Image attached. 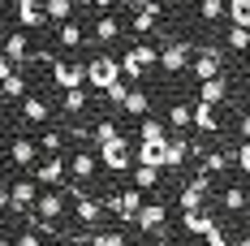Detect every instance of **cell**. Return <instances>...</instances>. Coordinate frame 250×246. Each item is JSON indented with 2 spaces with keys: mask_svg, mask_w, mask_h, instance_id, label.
<instances>
[{
  "mask_svg": "<svg viewBox=\"0 0 250 246\" xmlns=\"http://www.w3.org/2000/svg\"><path fill=\"white\" fill-rule=\"evenodd\" d=\"M199 160H203V173H207V177H216V173H225L229 164L237 160V151H203Z\"/></svg>",
  "mask_w": 250,
  "mask_h": 246,
  "instance_id": "7402d4cb",
  "label": "cell"
},
{
  "mask_svg": "<svg viewBox=\"0 0 250 246\" xmlns=\"http://www.w3.org/2000/svg\"><path fill=\"white\" fill-rule=\"evenodd\" d=\"M125 91H129V87H125L121 78H117V82H112V87H108L104 95H108V104H112V108H121V104H125Z\"/></svg>",
  "mask_w": 250,
  "mask_h": 246,
  "instance_id": "ab89813d",
  "label": "cell"
},
{
  "mask_svg": "<svg viewBox=\"0 0 250 246\" xmlns=\"http://www.w3.org/2000/svg\"><path fill=\"white\" fill-rule=\"evenodd\" d=\"M35 181H39V186H65V181H69V160H65L61 151L35 160Z\"/></svg>",
  "mask_w": 250,
  "mask_h": 246,
  "instance_id": "52a82bcc",
  "label": "cell"
},
{
  "mask_svg": "<svg viewBox=\"0 0 250 246\" xmlns=\"http://www.w3.org/2000/svg\"><path fill=\"white\" fill-rule=\"evenodd\" d=\"M151 65H160V48H151V44H134V48L121 56V78H143Z\"/></svg>",
  "mask_w": 250,
  "mask_h": 246,
  "instance_id": "277c9868",
  "label": "cell"
},
{
  "mask_svg": "<svg viewBox=\"0 0 250 246\" xmlns=\"http://www.w3.org/2000/svg\"><path fill=\"white\" fill-rule=\"evenodd\" d=\"M95 9H104V13H108V9H117V0H95Z\"/></svg>",
  "mask_w": 250,
  "mask_h": 246,
  "instance_id": "bcb514c9",
  "label": "cell"
},
{
  "mask_svg": "<svg viewBox=\"0 0 250 246\" xmlns=\"http://www.w3.org/2000/svg\"><path fill=\"white\" fill-rule=\"evenodd\" d=\"M0 95L4 99H22L26 95V74L22 69H13L9 78H0Z\"/></svg>",
  "mask_w": 250,
  "mask_h": 246,
  "instance_id": "83f0119b",
  "label": "cell"
},
{
  "mask_svg": "<svg viewBox=\"0 0 250 246\" xmlns=\"http://www.w3.org/2000/svg\"><path fill=\"white\" fill-rule=\"evenodd\" d=\"M190 69H194V78H220L225 74V48L220 44H203L199 52H194V61H190Z\"/></svg>",
  "mask_w": 250,
  "mask_h": 246,
  "instance_id": "8992f818",
  "label": "cell"
},
{
  "mask_svg": "<svg viewBox=\"0 0 250 246\" xmlns=\"http://www.w3.org/2000/svg\"><path fill=\"white\" fill-rule=\"evenodd\" d=\"M69 246H91V242H82V238H78V242H69Z\"/></svg>",
  "mask_w": 250,
  "mask_h": 246,
  "instance_id": "f907efd6",
  "label": "cell"
},
{
  "mask_svg": "<svg viewBox=\"0 0 250 246\" xmlns=\"http://www.w3.org/2000/svg\"><path fill=\"white\" fill-rule=\"evenodd\" d=\"M4 212H9V186L0 181V216H4Z\"/></svg>",
  "mask_w": 250,
  "mask_h": 246,
  "instance_id": "f6af8a7d",
  "label": "cell"
},
{
  "mask_svg": "<svg viewBox=\"0 0 250 246\" xmlns=\"http://www.w3.org/2000/svg\"><path fill=\"white\" fill-rule=\"evenodd\" d=\"M117 134H121V125L112 121V117H104V121L95 125V130H91V143L100 147V143H108V138H117Z\"/></svg>",
  "mask_w": 250,
  "mask_h": 246,
  "instance_id": "d590c367",
  "label": "cell"
},
{
  "mask_svg": "<svg viewBox=\"0 0 250 246\" xmlns=\"http://www.w3.org/2000/svg\"><path fill=\"white\" fill-rule=\"evenodd\" d=\"M186 160H190V143L186 138H168L164 143V169H181Z\"/></svg>",
  "mask_w": 250,
  "mask_h": 246,
  "instance_id": "cb8c5ba5",
  "label": "cell"
},
{
  "mask_svg": "<svg viewBox=\"0 0 250 246\" xmlns=\"http://www.w3.org/2000/svg\"><path fill=\"white\" fill-rule=\"evenodd\" d=\"M82 242H91V246H129L121 229H86Z\"/></svg>",
  "mask_w": 250,
  "mask_h": 246,
  "instance_id": "484cf974",
  "label": "cell"
},
{
  "mask_svg": "<svg viewBox=\"0 0 250 246\" xmlns=\"http://www.w3.org/2000/svg\"><path fill=\"white\" fill-rule=\"evenodd\" d=\"M13 246H43V242H39V229H30V224H26L22 233L13 238Z\"/></svg>",
  "mask_w": 250,
  "mask_h": 246,
  "instance_id": "b9f144b4",
  "label": "cell"
},
{
  "mask_svg": "<svg viewBox=\"0 0 250 246\" xmlns=\"http://www.w3.org/2000/svg\"><path fill=\"white\" fill-rule=\"evenodd\" d=\"M168 125H173V130H186V125H190V104H173V108H168Z\"/></svg>",
  "mask_w": 250,
  "mask_h": 246,
  "instance_id": "74e56055",
  "label": "cell"
},
{
  "mask_svg": "<svg viewBox=\"0 0 250 246\" xmlns=\"http://www.w3.org/2000/svg\"><path fill=\"white\" fill-rule=\"evenodd\" d=\"M48 99H39V95H22V121L26 125H43L48 121Z\"/></svg>",
  "mask_w": 250,
  "mask_h": 246,
  "instance_id": "d6986e66",
  "label": "cell"
},
{
  "mask_svg": "<svg viewBox=\"0 0 250 246\" xmlns=\"http://www.w3.org/2000/svg\"><path fill=\"white\" fill-rule=\"evenodd\" d=\"M74 0H43V13H48V22H69L74 18Z\"/></svg>",
  "mask_w": 250,
  "mask_h": 246,
  "instance_id": "f1b7e54d",
  "label": "cell"
},
{
  "mask_svg": "<svg viewBox=\"0 0 250 246\" xmlns=\"http://www.w3.org/2000/svg\"><path fill=\"white\" fill-rule=\"evenodd\" d=\"M0 246H13V242H9V238H0Z\"/></svg>",
  "mask_w": 250,
  "mask_h": 246,
  "instance_id": "816d5d0a",
  "label": "cell"
},
{
  "mask_svg": "<svg viewBox=\"0 0 250 246\" xmlns=\"http://www.w3.org/2000/svg\"><path fill=\"white\" fill-rule=\"evenodd\" d=\"M237 169L250 177V138H242V147H237Z\"/></svg>",
  "mask_w": 250,
  "mask_h": 246,
  "instance_id": "7bdbcfd3",
  "label": "cell"
},
{
  "mask_svg": "<svg viewBox=\"0 0 250 246\" xmlns=\"http://www.w3.org/2000/svg\"><path fill=\"white\" fill-rule=\"evenodd\" d=\"M9 160L18 164V169H35V160H39V143H30V138H13V147H9Z\"/></svg>",
  "mask_w": 250,
  "mask_h": 246,
  "instance_id": "2e32d148",
  "label": "cell"
},
{
  "mask_svg": "<svg viewBox=\"0 0 250 246\" xmlns=\"http://www.w3.org/2000/svg\"><path fill=\"white\" fill-rule=\"evenodd\" d=\"M190 61H194V44H186V39H173V44H164V52H160V69L164 74H186Z\"/></svg>",
  "mask_w": 250,
  "mask_h": 246,
  "instance_id": "ba28073f",
  "label": "cell"
},
{
  "mask_svg": "<svg viewBox=\"0 0 250 246\" xmlns=\"http://www.w3.org/2000/svg\"><path fill=\"white\" fill-rule=\"evenodd\" d=\"M164 221H168V207H164V203H143L138 216H134V229H143V233H164Z\"/></svg>",
  "mask_w": 250,
  "mask_h": 246,
  "instance_id": "7c38bea8",
  "label": "cell"
},
{
  "mask_svg": "<svg viewBox=\"0 0 250 246\" xmlns=\"http://www.w3.org/2000/svg\"><path fill=\"white\" fill-rule=\"evenodd\" d=\"M91 39H95V44H112V39H121V22L112 18V9H108V13L100 18V22H95V30H91Z\"/></svg>",
  "mask_w": 250,
  "mask_h": 246,
  "instance_id": "603a6c76",
  "label": "cell"
},
{
  "mask_svg": "<svg viewBox=\"0 0 250 246\" xmlns=\"http://www.w3.org/2000/svg\"><path fill=\"white\" fill-rule=\"evenodd\" d=\"M95 169H100V147L95 143L74 147V156H69V181L86 186V181H95Z\"/></svg>",
  "mask_w": 250,
  "mask_h": 246,
  "instance_id": "3957f363",
  "label": "cell"
},
{
  "mask_svg": "<svg viewBox=\"0 0 250 246\" xmlns=\"http://www.w3.org/2000/svg\"><path fill=\"white\" fill-rule=\"evenodd\" d=\"M242 138H250V112L242 117Z\"/></svg>",
  "mask_w": 250,
  "mask_h": 246,
  "instance_id": "7dc6e473",
  "label": "cell"
},
{
  "mask_svg": "<svg viewBox=\"0 0 250 246\" xmlns=\"http://www.w3.org/2000/svg\"><path fill=\"white\" fill-rule=\"evenodd\" d=\"M164 143H168V138H164ZM164 143H147V138H138V147H134V164L164 169Z\"/></svg>",
  "mask_w": 250,
  "mask_h": 246,
  "instance_id": "ac0fdd59",
  "label": "cell"
},
{
  "mask_svg": "<svg viewBox=\"0 0 250 246\" xmlns=\"http://www.w3.org/2000/svg\"><path fill=\"white\" fill-rule=\"evenodd\" d=\"M134 4H138V0H117V9H134Z\"/></svg>",
  "mask_w": 250,
  "mask_h": 246,
  "instance_id": "c3c4849f",
  "label": "cell"
},
{
  "mask_svg": "<svg viewBox=\"0 0 250 246\" xmlns=\"http://www.w3.org/2000/svg\"><path fill=\"white\" fill-rule=\"evenodd\" d=\"M121 112H125V117H147V112H151V99H147V91H125Z\"/></svg>",
  "mask_w": 250,
  "mask_h": 246,
  "instance_id": "4316f807",
  "label": "cell"
},
{
  "mask_svg": "<svg viewBox=\"0 0 250 246\" xmlns=\"http://www.w3.org/2000/svg\"><path fill=\"white\" fill-rule=\"evenodd\" d=\"M220 207H225V212H246L250 195L242 190V186H225V190H220Z\"/></svg>",
  "mask_w": 250,
  "mask_h": 246,
  "instance_id": "d4e9b609",
  "label": "cell"
},
{
  "mask_svg": "<svg viewBox=\"0 0 250 246\" xmlns=\"http://www.w3.org/2000/svg\"><path fill=\"white\" fill-rule=\"evenodd\" d=\"M35 199H39V181H35V177H30V181H13V186H9V207H13L18 216L35 212Z\"/></svg>",
  "mask_w": 250,
  "mask_h": 246,
  "instance_id": "30bf717a",
  "label": "cell"
},
{
  "mask_svg": "<svg viewBox=\"0 0 250 246\" xmlns=\"http://www.w3.org/2000/svg\"><path fill=\"white\" fill-rule=\"evenodd\" d=\"M13 13H18L22 30H39V26L48 22V13H43V0H18V4H13Z\"/></svg>",
  "mask_w": 250,
  "mask_h": 246,
  "instance_id": "4fadbf2b",
  "label": "cell"
},
{
  "mask_svg": "<svg viewBox=\"0 0 250 246\" xmlns=\"http://www.w3.org/2000/svg\"><path fill=\"white\" fill-rule=\"evenodd\" d=\"M203 242H207V246H233V242H229V233L220 229V224H211V229L203 233Z\"/></svg>",
  "mask_w": 250,
  "mask_h": 246,
  "instance_id": "60d3db41",
  "label": "cell"
},
{
  "mask_svg": "<svg viewBox=\"0 0 250 246\" xmlns=\"http://www.w3.org/2000/svg\"><path fill=\"white\" fill-rule=\"evenodd\" d=\"M134 9H138V13H134V22H129V30H134V35H147L151 26L160 22V0H138Z\"/></svg>",
  "mask_w": 250,
  "mask_h": 246,
  "instance_id": "9a60e30c",
  "label": "cell"
},
{
  "mask_svg": "<svg viewBox=\"0 0 250 246\" xmlns=\"http://www.w3.org/2000/svg\"><path fill=\"white\" fill-rule=\"evenodd\" d=\"M225 13H229V22H233V26H250V0H229Z\"/></svg>",
  "mask_w": 250,
  "mask_h": 246,
  "instance_id": "e575fe53",
  "label": "cell"
},
{
  "mask_svg": "<svg viewBox=\"0 0 250 246\" xmlns=\"http://www.w3.org/2000/svg\"><path fill=\"white\" fill-rule=\"evenodd\" d=\"M100 164H104L108 173H129V169H134V147H129V138H125V134L100 143Z\"/></svg>",
  "mask_w": 250,
  "mask_h": 246,
  "instance_id": "6da1fadb",
  "label": "cell"
},
{
  "mask_svg": "<svg viewBox=\"0 0 250 246\" xmlns=\"http://www.w3.org/2000/svg\"><path fill=\"white\" fill-rule=\"evenodd\" d=\"M13 69H18V65H13V61H9V56L0 52V78H9V74H13Z\"/></svg>",
  "mask_w": 250,
  "mask_h": 246,
  "instance_id": "ee69618b",
  "label": "cell"
},
{
  "mask_svg": "<svg viewBox=\"0 0 250 246\" xmlns=\"http://www.w3.org/2000/svg\"><path fill=\"white\" fill-rule=\"evenodd\" d=\"M216 224V216L207 212V207H194V212H181V229L190 233V238H203L207 229Z\"/></svg>",
  "mask_w": 250,
  "mask_h": 246,
  "instance_id": "e0dca14e",
  "label": "cell"
},
{
  "mask_svg": "<svg viewBox=\"0 0 250 246\" xmlns=\"http://www.w3.org/2000/svg\"><path fill=\"white\" fill-rule=\"evenodd\" d=\"M129 181H134L138 190H155V186H160V169H151V164H138Z\"/></svg>",
  "mask_w": 250,
  "mask_h": 246,
  "instance_id": "d6a6232c",
  "label": "cell"
},
{
  "mask_svg": "<svg viewBox=\"0 0 250 246\" xmlns=\"http://www.w3.org/2000/svg\"><path fill=\"white\" fill-rule=\"evenodd\" d=\"M35 216H39V221H52V224H61V216H69L65 190H61V186H48L43 195L35 199Z\"/></svg>",
  "mask_w": 250,
  "mask_h": 246,
  "instance_id": "9c48e42d",
  "label": "cell"
},
{
  "mask_svg": "<svg viewBox=\"0 0 250 246\" xmlns=\"http://www.w3.org/2000/svg\"><path fill=\"white\" fill-rule=\"evenodd\" d=\"M246 65H250V48H246Z\"/></svg>",
  "mask_w": 250,
  "mask_h": 246,
  "instance_id": "f5cc1de1",
  "label": "cell"
},
{
  "mask_svg": "<svg viewBox=\"0 0 250 246\" xmlns=\"http://www.w3.org/2000/svg\"><path fill=\"white\" fill-rule=\"evenodd\" d=\"M199 99L203 104H220V99H229V78H203L199 82Z\"/></svg>",
  "mask_w": 250,
  "mask_h": 246,
  "instance_id": "ffe728a7",
  "label": "cell"
},
{
  "mask_svg": "<svg viewBox=\"0 0 250 246\" xmlns=\"http://www.w3.org/2000/svg\"><path fill=\"white\" fill-rule=\"evenodd\" d=\"M138 138H147V143H164V138H168V134H164V121H160V117H143Z\"/></svg>",
  "mask_w": 250,
  "mask_h": 246,
  "instance_id": "1f68e13d",
  "label": "cell"
},
{
  "mask_svg": "<svg viewBox=\"0 0 250 246\" xmlns=\"http://www.w3.org/2000/svg\"><path fill=\"white\" fill-rule=\"evenodd\" d=\"M207 190H211V177H207V173H199L194 181H186V186H181V195H177L181 212H194V207H203V203H207Z\"/></svg>",
  "mask_w": 250,
  "mask_h": 246,
  "instance_id": "8fae6325",
  "label": "cell"
},
{
  "mask_svg": "<svg viewBox=\"0 0 250 246\" xmlns=\"http://www.w3.org/2000/svg\"><path fill=\"white\" fill-rule=\"evenodd\" d=\"M225 44H229V52H246L250 48V26H233L229 22V39Z\"/></svg>",
  "mask_w": 250,
  "mask_h": 246,
  "instance_id": "836d02e7",
  "label": "cell"
},
{
  "mask_svg": "<svg viewBox=\"0 0 250 246\" xmlns=\"http://www.w3.org/2000/svg\"><path fill=\"white\" fill-rule=\"evenodd\" d=\"M237 246H250V238H246V242H237Z\"/></svg>",
  "mask_w": 250,
  "mask_h": 246,
  "instance_id": "db71d44e",
  "label": "cell"
},
{
  "mask_svg": "<svg viewBox=\"0 0 250 246\" xmlns=\"http://www.w3.org/2000/svg\"><path fill=\"white\" fill-rule=\"evenodd\" d=\"M74 4H78V9H82V4H95V0H74Z\"/></svg>",
  "mask_w": 250,
  "mask_h": 246,
  "instance_id": "681fc988",
  "label": "cell"
},
{
  "mask_svg": "<svg viewBox=\"0 0 250 246\" xmlns=\"http://www.w3.org/2000/svg\"><path fill=\"white\" fill-rule=\"evenodd\" d=\"M225 4H229V0H225Z\"/></svg>",
  "mask_w": 250,
  "mask_h": 246,
  "instance_id": "11a10c76",
  "label": "cell"
},
{
  "mask_svg": "<svg viewBox=\"0 0 250 246\" xmlns=\"http://www.w3.org/2000/svg\"><path fill=\"white\" fill-rule=\"evenodd\" d=\"M65 147V134H56V130H43V138H39V151L43 156H52V151Z\"/></svg>",
  "mask_w": 250,
  "mask_h": 246,
  "instance_id": "f35d334b",
  "label": "cell"
},
{
  "mask_svg": "<svg viewBox=\"0 0 250 246\" xmlns=\"http://www.w3.org/2000/svg\"><path fill=\"white\" fill-rule=\"evenodd\" d=\"M117 78H121V61L117 56H91V65H86V87L91 91H108Z\"/></svg>",
  "mask_w": 250,
  "mask_h": 246,
  "instance_id": "5b68a950",
  "label": "cell"
},
{
  "mask_svg": "<svg viewBox=\"0 0 250 246\" xmlns=\"http://www.w3.org/2000/svg\"><path fill=\"white\" fill-rule=\"evenodd\" d=\"M4 56H9V61H13V65H26V61H30V56H35V52H30V39H26L22 30H18V35H9V39H4Z\"/></svg>",
  "mask_w": 250,
  "mask_h": 246,
  "instance_id": "44dd1931",
  "label": "cell"
},
{
  "mask_svg": "<svg viewBox=\"0 0 250 246\" xmlns=\"http://www.w3.org/2000/svg\"><path fill=\"white\" fill-rule=\"evenodd\" d=\"M82 108H86V87H69V91H65V99H61V112L78 117Z\"/></svg>",
  "mask_w": 250,
  "mask_h": 246,
  "instance_id": "4dcf8cb0",
  "label": "cell"
},
{
  "mask_svg": "<svg viewBox=\"0 0 250 246\" xmlns=\"http://www.w3.org/2000/svg\"><path fill=\"white\" fill-rule=\"evenodd\" d=\"M199 18L203 22H220L225 18V0H199Z\"/></svg>",
  "mask_w": 250,
  "mask_h": 246,
  "instance_id": "8d00e7d4",
  "label": "cell"
},
{
  "mask_svg": "<svg viewBox=\"0 0 250 246\" xmlns=\"http://www.w3.org/2000/svg\"><path fill=\"white\" fill-rule=\"evenodd\" d=\"M190 125L199 130V134H220V117H216V104H194L190 108Z\"/></svg>",
  "mask_w": 250,
  "mask_h": 246,
  "instance_id": "5bb4252c",
  "label": "cell"
},
{
  "mask_svg": "<svg viewBox=\"0 0 250 246\" xmlns=\"http://www.w3.org/2000/svg\"><path fill=\"white\" fill-rule=\"evenodd\" d=\"M138 207H143V190H138V186H129V190H112V195L104 199V212H112V216L125 221V224H134Z\"/></svg>",
  "mask_w": 250,
  "mask_h": 246,
  "instance_id": "7a4b0ae2",
  "label": "cell"
},
{
  "mask_svg": "<svg viewBox=\"0 0 250 246\" xmlns=\"http://www.w3.org/2000/svg\"><path fill=\"white\" fill-rule=\"evenodd\" d=\"M82 39H86V30H82L78 22H61V35H56L61 48H82Z\"/></svg>",
  "mask_w": 250,
  "mask_h": 246,
  "instance_id": "f546056e",
  "label": "cell"
}]
</instances>
